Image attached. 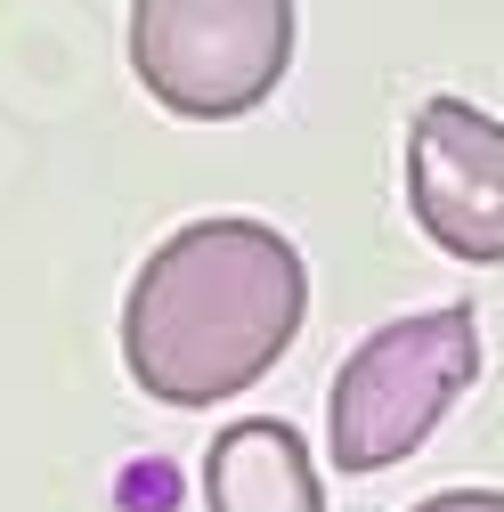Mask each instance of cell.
Wrapping results in <instances>:
<instances>
[{"instance_id": "cell-1", "label": "cell", "mask_w": 504, "mask_h": 512, "mask_svg": "<svg viewBox=\"0 0 504 512\" xmlns=\"http://www.w3.org/2000/svg\"><path fill=\"white\" fill-rule=\"evenodd\" d=\"M309 317V269L269 220H187L122 293V366L163 407L244 399Z\"/></svg>"}, {"instance_id": "cell-2", "label": "cell", "mask_w": 504, "mask_h": 512, "mask_svg": "<svg viewBox=\"0 0 504 512\" xmlns=\"http://www.w3.org/2000/svg\"><path fill=\"white\" fill-rule=\"evenodd\" d=\"M480 382V317L464 301H439L415 317H391L374 326L326 391V456L366 480L407 464L415 447L448 423V407Z\"/></svg>"}, {"instance_id": "cell-3", "label": "cell", "mask_w": 504, "mask_h": 512, "mask_svg": "<svg viewBox=\"0 0 504 512\" xmlns=\"http://www.w3.org/2000/svg\"><path fill=\"white\" fill-rule=\"evenodd\" d=\"M293 33V0H131V74L179 122H244L277 98Z\"/></svg>"}, {"instance_id": "cell-4", "label": "cell", "mask_w": 504, "mask_h": 512, "mask_svg": "<svg viewBox=\"0 0 504 512\" xmlns=\"http://www.w3.org/2000/svg\"><path fill=\"white\" fill-rule=\"evenodd\" d=\"M407 212L464 269H504V122L472 98H423L407 122Z\"/></svg>"}, {"instance_id": "cell-5", "label": "cell", "mask_w": 504, "mask_h": 512, "mask_svg": "<svg viewBox=\"0 0 504 512\" xmlns=\"http://www.w3.org/2000/svg\"><path fill=\"white\" fill-rule=\"evenodd\" d=\"M204 512H326L309 439L285 415H244L204 447Z\"/></svg>"}, {"instance_id": "cell-6", "label": "cell", "mask_w": 504, "mask_h": 512, "mask_svg": "<svg viewBox=\"0 0 504 512\" xmlns=\"http://www.w3.org/2000/svg\"><path fill=\"white\" fill-rule=\"evenodd\" d=\"M415 512H504V488H439Z\"/></svg>"}]
</instances>
